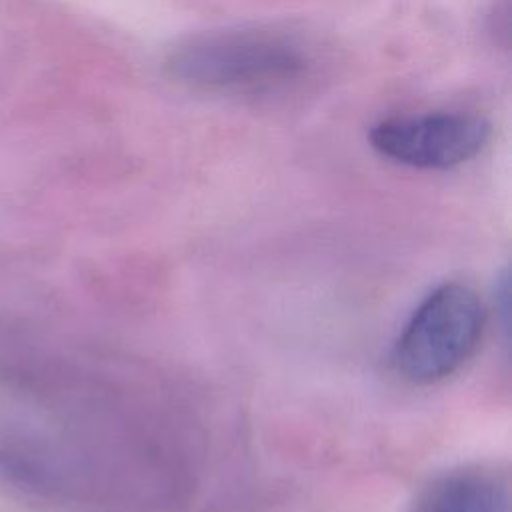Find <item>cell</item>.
Masks as SVG:
<instances>
[{"label": "cell", "instance_id": "obj_1", "mask_svg": "<svg viewBox=\"0 0 512 512\" xmlns=\"http://www.w3.org/2000/svg\"><path fill=\"white\" fill-rule=\"evenodd\" d=\"M166 74L196 92L272 98L312 78L316 60L296 36L262 30H216L180 40L164 60Z\"/></svg>", "mask_w": 512, "mask_h": 512}, {"label": "cell", "instance_id": "obj_2", "mask_svg": "<svg viewBox=\"0 0 512 512\" xmlns=\"http://www.w3.org/2000/svg\"><path fill=\"white\" fill-rule=\"evenodd\" d=\"M484 326L486 308L478 292L462 282H444L422 298L402 326L390 366L408 384L440 382L472 358Z\"/></svg>", "mask_w": 512, "mask_h": 512}, {"label": "cell", "instance_id": "obj_3", "mask_svg": "<svg viewBox=\"0 0 512 512\" xmlns=\"http://www.w3.org/2000/svg\"><path fill=\"white\" fill-rule=\"evenodd\" d=\"M490 136V124L468 112H426L382 118L368 140L384 158L422 170H446L474 158Z\"/></svg>", "mask_w": 512, "mask_h": 512}, {"label": "cell", "instance_id": "obj_4", "mask_svg": "<svg viewBox=\"0 0 512 512\" xmlns=\"http://www.w3.org/2000/svg\"><path fill=\"white\" fill-rule=\"evenodd\" d=\"M408 512H510V478L498 464H462L428 478Z\"/></svg>", "mask_w": 512, "mask_h": 512}]
</instances>
